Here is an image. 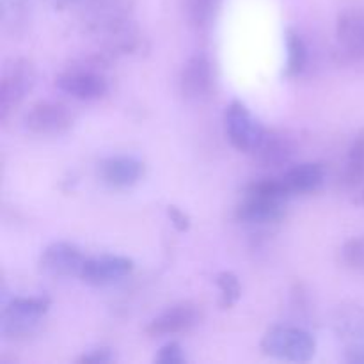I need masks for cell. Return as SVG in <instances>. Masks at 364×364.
Wrapping results in <instances>:
<instances>
[{"mask_svg":"<svg viewBox=\"0 0 364 364\" xmlns=\"http://www.w3.org/2000/svg\"><path fill=\"white\" fill-rule=\"evenodd\" d=\"M262 352L269 358L291 363H308L315 358L316 340L297 326H276L262 338Z\"/></svg>","mask_w":364,"mask_h":364,"instance_id":"1","label":"cell"},{"mask_svg":"<svg viewBox=\"0 0 364 364\" xmlns=\"http://www.w3.org/2000/svg\"><path fill=\"white\" fill-rule=\"evenodd\" d=\"M82 25L91 34L100 36L105 41L116 38L134 25L130 0H84Z\"/></svg>","mask_w":364,"mask_h":364,"instance_id":"2","label":"cell"},{"mask_svg":"<svg viewBox=\"0 0 364 364\" xmlns=\"http://www.w3.org/2000/svg\"><path fill=\"white\" fill-rule=\"evenodd\" d=\"M34 84L36 68L28 59L16 57L4 64L2 77H0V119H7V116L32 91Z\"/></svg>","mask_w":364,"mask_h":364,"instance_id":"3","label":"cell"},{"mask_svg":"<svg viewBox=\"0 0 364 364\" xmlns=\"http://www.w3.org/2000/svg\"><path fill=\"white\" fill-rule=\"evenodd\" d=\"M224 128H226L228 141L231 142V146L238 151L251 153V155L267 134V128L238 100H235L226 107Z\"/></svg>","mask_w":364,"mask_h":364,"instance_id":"4","label":"cell"},{"mask_svg":"<svg viewBox=\"0 0 364 364\" xmlns=\"http://www.w3.org/2000/svg\"><path fill=\"white\" fill-rule=\"evenodd\" d=\"M23 127L36 135H60L73 127V114L64 103L43 100L23 116Z\"/></svg>","mask_w":364,"mask_h":364,"instance_id":"5","label":"cell"},{"mask_svg":"<svg viewBox=\"0 0 364 364\" xmlns=\"http://www.w3.org/2000/svg\"><path fill=\"white\" fill-rule=\"evenodd\" d=\"M55 87L80 102H95L109 92V82L105 80L102 71L71 66L70 70L57 75Z\"/></svg>","mask_w":364,"mask_h":364,"instance_id":"6","label":"cell"},{"mask_svg":"<svg viewBox=\"0 0 364 364\" xmlns=\"http://www.w3.org/2000/svg\"><path fill=\"white\" fill-rule=\"evenodd\" d=\"M336 53L345 63L364 60V9L350 7L338 14Z\"/></svg>","mask_w":364,"mask_h":364,"instance_id":"7","label":"cell"},{"mask_svg":"<svg viewBox=\"0 0 364 364\" xmlns=\"http://www.w3.org/2000/svg\"><path fill=\"white\" fill-rule=\"evenodd\" d=\"M215 84L213 63L206 53L188 57L180 73V91L188 102H203L208 98Z\"/></svg>","mask_w":364,"mask_h":364,"instance_id":"8","label":"cell"},{"mask_svg":"<svg viewBox=\"0 0 364 364\" xmlns=\"http://www.w3.org/2000/svg\"><path fill=\"white\" fill-rule=\"evenodd\" d=\"M201 322V309L192 302H178L169 306L149 320L146 333L153 338H167L188 333Z\"/></svg>","mask_w":364,"mask_h":364,"instance_id":"9","label":"cell"},{"mask_svg":"<svg viewBox=\"0 0 364 364\" xmlns=\"http://www.w3.org/2000/svg\"><path fill=\"white\" fill-rule=\"evenodd\" d=\"M84 263V252L70 242H53L39 256V270L55 279L80 276Z\"/></svg>","mask_w":364,"mask_h":364,"instance_id":"10","label":"cell"},{"mask_svg":"<svg viewBox=\"0 0 364 364\" xmlns=\"http://www.w3.org/2000/svg\"><path fill=\"white\" fill-rule=\"evenodd\" d=\"M135 269L134 259L128 256L100 255L85 258L80 279L89 287H109L130 276Z\"/></svg>","mask_w":364,"mask_h":364,"instance_id":"11","label":"cell"},{"mask_svg":"<svg viewBox=\"0 0 364 364\" xmlns=\"http://www.w3.org/2000/svg\"><path fill=\"white\" fill-rule=\"evenodd\" d=\"M144 176V164L130 155L107 156L98 164V178L110 188H130Z\"/></svg>","mask_w":364,"mask_h":364,"instance_id":"12","label":"cell"},{"mask_svg":"<svg viewBox=\"0 0 364 364\" xmlns=\"http://www.w3.org/2000/svg\"><path fill=\"white\" fill-rule=\"evenodd\" d=\"M287 203L276 199L258 198V196H245L244 201L235 210L238 223L263 226V224H276L287 215Z\"/></svg>","mask_w":364,"mask_h":364,"instance_id":"13","label":"cell"},{"mask_svg":"<svg viewBox=\"0 0 364 364\" xmlns=\"http://www.w3.org/2000/svg\"><path fill=\"white\" fill-rule=\"evenodd\" d=\"M281 178L294 196L309 194L326 183V167L318 162H302L290 167Z\"/></svg>","mask_w":364,"mask_h":364,"instance_id":"14","label":"cell"},{"mask_svg":"<svg viewBox=\"0 0 364 364\" xmlns=\"http://www.w3.org/2000/svg\"><path fill=\"white\" fill-rule=\"evenodd\" d=\"M294 153L295 146L287 135L267 130L265 137L255 149L252 156L265 167H279L290 162Z\"/></svg>","mask_w":364,"mask_h":364,"instance_id":"15","label":"cell"},{"mask_svg":"<svg viewBox=\"0 0 364 364\" xmlns=\"http://www.w3.org/2000/svg\"><path fill=\"white\" fill-rule=\"evenodd\" d=\"M39 323H41V318L21 315V313L2 308V311H0V336L11 341L27 340L28 336L36 334V331L39 329Z\"/></svg>","mask_w":364,"mask_h":364,"instance_id":"16","label":"cell"},{"mask_svg":"<svg viewBox=\"0 0 364 364\" xmlns=\"http://www.w3.org/2000/svg\"><path fill=\"white\" fill-rule=\"evenodd\" d=\"M341 183L348 188L364 183V132H359L348 146L341 171Z\"/></svg>","mask_w":364,"mask_h":364,"instance_id":"17","label":"cell"},{"mask_svg":"<svg viewBox=\"0 0 364 364\" xmlns=\"http://www.w3.org/2000/svg\"><path fill=\"white\" fill-rule=\"evenodd\" d=\"M336 334L350 343L364 340V311L358 306H343L334 316Z\"/></svg>","mask_w":364,"mask_h":364,"instance_id":"18","label":"cell"},{"mask_svg":"<svg viewBox=\"0 0 364 364\" xmlns=\"http://www.w3.org/2000/svg\"><path fill=\"white\" fill-rule=\"evenodd\" d=\"M284 45H287V64H284V77L295 78L302 75L308 66V45L294 28H287L284 32Z\"/></svg>","mask_w":364,"mask_h":364,"instance_id":"19","label":"cell"},{"mask_svg":"<svg viewBox=\"0 0 364 364\" xmlns=\"http://www.w3.org/2000/svg\"><path fill=\"white\" fill-rule=\"evenodd\" d=\"M220 9V0H185L187 21L196 31H206L212 27Z\"/></svg>","mask_w":364,"mask_h":364,"instance_id":"20","label":"cell"},{"mask_svg":"<svg viewBox=\"0 0 364 364\" xmlns=\"http://www.w3.org/2000/svg\"><path fill=\"white\" fill-rule=\"evenodd\" d=\"M245 196H258V198L276 199V201H284L294 198L288 185L284 183L283 178H263L259 181H252L245 188Z\"/></svg>","mask_w":364,"mask_h":364,"instance_id":"21","label":"cell"},{"mask_svg":"<svg viewBox=\"0 0 364 364\" xmlns=\"http://www.w3.org/2000/svg\"><path fill=\"white\" fill-rule=\"evenodd\" d=\"M52 301L46 295H32V297H11L9 301L2 302V308L11 309V311L21 313V315L36 316L43 318L48 313Z\"/></svg>","mask_w":364,"mask_h":364,"instance_id":"22","label":"cell"},{"mask_svg":"<svg viewBox=\"0 0 364 364\" xmlns=\"http://www.w3.org/2000/svg\"><path fill=\"white\" fill-rule=\"evenodd\" d=\"M215 284L220 291V306L224 309L233 308L242 297V284L237 274L223 270L215 276Z\"/></svg>","mask_w":364,"mask_h":364,"instance_id":"23","label":"cell"},{"mask_svg":"<svg viewBox=\"0 0 364 364\" xmlns=\"http://www.w3.org/2000/svg\"><path fill=\"white\" fill-rule=\"evenodd\" d=\"M341 262L350 270L364 274V237H354L340 249Z\"/></svg>","mask_w":364,"mask_h":364,"instance_id":"24","label":"cell"},{"mask_svg":"<svg viewBox=\"0 0 364 364\" xmlns=\"http://www.w3.org/2000/svg\"><path fill=\"white\" fill-rule=\"evenodd\" d=\"M156 364H185L187 363V355H185L183 347L176 341H169L155 355Z\"/></svg>","mask_w":364,"mask_h":364,"instance_id":"25","label":"cell"},{"mask_svg":"<svg viewBox=\"0 0 364 364\" xmlns=\"http://www.w3.org/2000/svg\"><path fill=\"white\" fill-rule=\"evenodd\" d=\"M31 0H2V16L9 20L13 27H18L25 21V11Z\"/></svg>","mask_w":364,"mask_h":364,"instance_id":"26","label":"cell"},{"mask_svg":"<svg viewBox=\"0 0 364 364\" xmlns=\"http://www.w3.org/2000/svg\"><path fill=\"white\" fill-rule=\"evenodd\" d=\"M116 359L114 355V350L110 347H95V348H89L87 352L80 355L77 359L78 364H107V363H112Z\"/></svg>","mask_w":364,"mask_h":364,"instance_id":"27","label":"cell"},{"mask_svg":"<svg viewBox=\"0 0 364 364\" xmlns=\"http://www.w3.org/2000/svg\"><path fill=\"white\" fill-rule=\"evenodd\" d=\"M167 217H169L171 224H173L178 231L191 230V217L185 212H181L178 206H167Z\"/></svg>","mask_w":364,"mask_h":364,"instance_id":"28","label":"cell"},{"mask_svg":"<svg viewBox=\"0 0 364 364\" xmlns=\"http://www.w3.org/2000/svg\"><path fill=\"white\" fill-rule=\"evenodd\" d=\"M84 2V0H52L53 9H66V7L73 6V4Z\"/></svg>","mask_w":364,"mask_h":364,"instance_id":"29","label":"cell"},{"mask_svg":"<svg viewBox=\"0 0 364 364\" xmlns=\"http://www.w3.org/2000/svg\"><path fill=\"white\" fill-rule=\"evenodd\" d=\"M363 201H364V194H363Z\"/></svg>","mask_w":364,"mask_h":364,"instance_id":"30","label":"cell"}]
</instances>
